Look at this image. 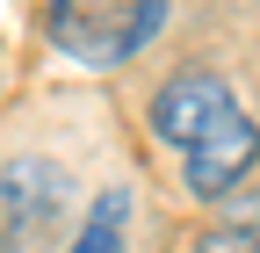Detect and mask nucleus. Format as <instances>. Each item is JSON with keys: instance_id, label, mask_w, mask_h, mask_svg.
<instances>
[{"instance_id": "obj_2", "label": "nucleus", "mask_w": 260, "mask_h": 253, "mask_svg": "<svg viewBox=\"0 0 260 253\" xmlns=\"http://www.w3.org/2000/svg\"><path fill=\"white\" fill-rule=\"evenodd\" d=\"M73 203V174L58 160H8L0 167V253H37Z\"/></svg>"}, {"instance_id": "obj_1", "label": "nucleus", "mask_w": 260, "mask_h": 253, "mask_svg": "<svg viewBox=\"0 0 260 253\" xmlns=\"http://www.w3.org/2000/svg\"><path fill=\"white\" fill-rule=\"evenodd\" d=\"M44 29L80 66H123L167 29V0H51Z\"/></svg>"}, {"instance_id": "obj_3", "label": "nucleus", "mask_w": 260, "mask_h": 253, "mask_svg": "<svg viewBox=\"0 0 260 253\" xmlns=\"http://www.w3.org/2000/svg\"><path fill=\"white\" fill-rule=\"evenodd\" d=\"M232 116H239L232 87L210 80V73H181V80H167V87L152 94V131L167 138L174 152H195L203 138H217Z\"/></svg>"}, {"instance_id": "obj_5", "label": "nucleus", "mask_w": 260, "mask_h": 253, "mask_svg": "<svg viewBox=\"0 0 260 253\" xmlns=\"http://www.w3.org/2000/svg\"><path fill=\"white\" fill-rule=\"evenodd\" d=\"M123 232H130V188H109V196H94L73 253H123Z\"/></svg>"}, {"instance_id": "obj_4", "label": "nucleus", "mask_w": 260, "mask_h": 253, "mask_svg": "<svg viewBox=\"0 0 260 253\" xmlns=\"http://www.w3.org/2000/svg\"><path fill=\"white\" fill-rule=\"evenodd\" d=\"M253 160H260V123L239 109L217 138H203L195 152H181V174H188V188H195V196L210 203V196H232V188H239V174H246Z\"/></svg>"}, {"instance_id": "obj_6", "label": "nucleus", "mask_w": 260, "mask_h": 253, "mask_svg": "<svg viewBox=\"0 0 260 253\" xmlns=\"http://www.w3.org/2000/svg\"><path fill=\"white\" fill-rule=\"evenodd\" d=\"M195 253H260V225H217L195 239Z\"/></svg>"}]
</instances>
